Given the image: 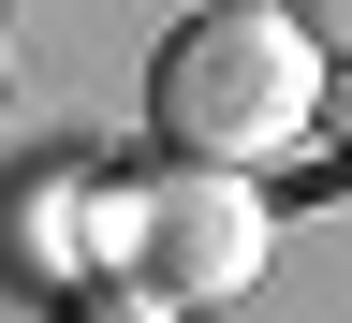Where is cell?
I'll return each mask as SVG.
<instances>
[{"mask_svg":"<svg viewBox=\"0 0 352 323\" xmlns=\"http://www.w3.org/2000/svg\"><path fill=\"white\" fill-rule=\"evenodd\" d=\"M15 220H30L15 250L44 264V280H88V236H74V220H88V176H30V206H15Z\"/></svg>","mask_w":352,"mask_h":323,"instance_id":"3","label":"cell"},{"mask_svg":"<svg viewBox=\"0 0 352 323\" xmlns=\"http://www.w3.org/2000/svg\"><path fill=\"white\" fill-rule=\"evenodd\" d=\"M0 88H15V30H0Z\"/></svg>","mask_w":352,"mask_h":323,"instance_id":"7","label":"cell"},{"mask_svg":"<svg viewBox=\"0 0 352 323\" xmlns=\"http://www.w3.org/2000/svg\"><path fill=\"white\" fill-rule=\"evenodd\" d=\"M264 250H279V220L220 162H176L147 191H88V280H147L176 309H220V294L264 280Z\"/></svg>","mask_w":352,"mask_h":323,"instance_id":"2","label":"cell"},{"mask_svg":"<svg viewBox=\"0 0 352 323\" xmlns=\"http://www.w3.org/2000/svg\"><path fill=\"white\" fill-rule=\"evenodd\" d=\"M279 15H294L308 44H323V59H352V0H279Z\"/></svg>","mask_w":352,"mask_h":323,"instance_id":"5","label":"cell"},{"mask_svg":"<svg viewBox=\"0 0 352 323\" xmlns=\"http://www.w3.org/2000/svg\"><path fill=\"white\" fill-rule=\"evenodd\" d=\"M147 132L176 162H220V176L279 162V147L323 132V44H308L279 0H206L147 59Z\"/></svg>","mask_w":352,"mask_h":323,"instance_id":"1","label":"cell"},{"mask_svg":"<svg viewBox=\"0 0 352 323\" xmlns=\"http://www.w3.org/2000/svg\"><path fill=\"white\" fill-rule=\"evenodd\" d=\"M323 132H338V162H352V59L323 74Z\"/></svg>","mask_w":352,"mask_h":323,"instance_id":"6","label":"cell"},{"mask_svg":"<svg viewBox=\"0 0 352 323\" xmlns=\"http://www.w3.org/2000/svg\"><path fill=\"white\" fill-rule=\"evenodd\" d=\"M59 323H176V294H147V280H74Z\"/></svg>","mask_w":352,"mask_h":323,"instance_id":"4","label":"cell"}]
</instances>
